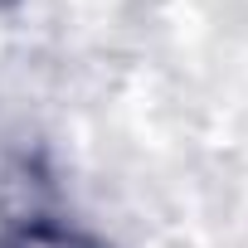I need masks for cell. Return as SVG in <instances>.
Returning <instances> with one entry per match:
<instances>
[{"label": "cell", "instance_id": "1", "mask_svg": "<svg viewBox=\"0 0 248 248\" xmlns=\"http://www.w3.org/2000/svg\"><path fill=\"white\" fill-rule=\"evenodd\" d=\"M15 248H83L73 233H63V229H54V224H34V229H25L20 233V243Z\"/></svg>", "mask_w": 248, "mask_h": 248}]
</instances>
